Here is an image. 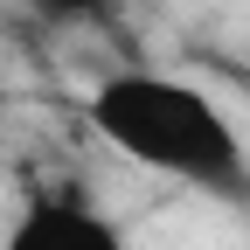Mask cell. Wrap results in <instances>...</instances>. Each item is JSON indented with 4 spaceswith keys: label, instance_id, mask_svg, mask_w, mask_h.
<instances>
[{
    "label": "cell",
    "instance_id": "6da1fadb",
    "mask_svg": "<svg viewBox=\"0 0 250 250\" xmlns=\"http://www.w3.org/2000/svg\"><path fill=\"white\" fill-rule=\"evenodd\" d=\"M83 118L132 167L188 181V188H202V195L250 215V153L236 139V125L223 118V104L208 90H195L188 77L118 70L83 98Z\"/></svg>",
    "mask_w": 250,
    "mask_h": 250
},
{
    "label": "cell",
    "instance_id": "7a4b0ae2",
    "mask_svg": "<svg viewBox=\"0 0 250 250\" xmlns=\"http://www.w3.org/2000/svg\"><path fill=\"white\" fill-rule=\"evenodd\" d=\"M0 250H132V243L83 195H28V208L0 236Z\"/></svg>",
    "mask_w": 250,
    "mask_h": 250
},
{
    "label": "cell",
    "instance_id": "3957f363",
    "mask_svg": "<svg viewBox=\"0 0 250 250\" xmlns=\"http://www.w3.org/2000/svg\"><path fill=\"white\" fill-rule=\"evenodd\" d=\"M0 90H7V77H0Z\"/></svg>",
    "mask_w": 250,
    "mask_h": 250
}]
</instances>
